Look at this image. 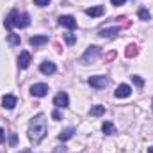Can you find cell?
<instances>
[{
	"label": "cell",
	"instance_id": "5bb4252c",
	"mask_svg": "<svg viewBox=\"0 0 153 153\" xmlns=\"http://www.w3.org/2000/svg\"><path fill=\"white\" fill-rule=\"evenodd\" d=\"M2 105H4L5 109H14V107H16V98H14L13 94H5V96L2 98Z\"/></svg>",
	"mask_w": 153,
	"mask_h": 153
},
{
	"label": "cell",
	"instance_id": "9a60e30c",
	"mask_svg": "<svg viewBox=\"0 0 153 153\" xmlns=\"http://www.w3.org/2000/svg\"><path fill=\"white\" fill-rule=\"evenodd\" d=\"M73 134H75V128H73V126H68V128H64V130L59 134V141H68V139L73 137Z\"/></svg>",
	"mask_w": 153,
	"mask_h": 153
},
{
	"label": "cell",
	"instance_id": "e0dca14e",
	"mask_svg": "<svg viewBox=\"0 0 153 153\" xmlns=\"http://www.w3.org/2000/svg\"><path fill=\"white\" fill-rule=\"evenodd\" d=\"M103 112H105V107H103V105H94V107H91V111H89L91 116H102Z\"/></svg>",
	"mask_w": 153,
	"mask_h": 153
},
{
	"label": "cell",
	"instance_id": "52a82bcc",
	"mask_svg": "<svg viewBox=\"0 0 153 153\" xmlns=\"http://www.w3.org/2000/svg\"><path fill=\"white\" fill-rule=\"evenodd\" d=\"M130 94H132V87H130V85H126V84L117 85V89H116V98H128Z\"/></svg>",
	"mask_w": 153,
	"mask_h": 153
},
{
	"label": "cell",
	"instance_id": "d6986e66",
	"mask_svg": "<svg viewBox=\"0 0 153 153\" xmlns=\"http://www.w3.org/2000/svg\"><path fill=\"white\" fill-rule=\"evenodd\" d=\"M7 41H9V45H13V46H16V45H20V36L18 34H9L7 36Z\"/></svg>",
	"mask_w": 153,
	"mask_h": 153
},
{
	"label": "cell",
	"instance_id": "30bf717a",
	"mask_svg": "<svg viewBox=\"0 0 153 153\" xmlns=\"http://www.w3.org/2000/svg\"><path fill=\"white\" fill-rule=\"evenodd\" d=\"M103 13H105V9H103L102 5H94V7H87V9H85V14L91 16V18H98V16H102Z\"/></svg>",
	"mask_w": 153,
	"mask_h": 153
},
{
	"label": "cell",
	"instance_id": "4dcf8cb0",
	"mask_svg": "<svg viewBox=\"0 0 153 153\" xmlns=\"http://www.w3.org/2000/svg\"><path fill=\"white\" fill-rule=\"evenodd\" d=\"M148 153H153V146L152 148H148Z\"/></svg>",
	"mask_w": 153,
	"mask_h": 153
},
{
	"label": "cell",
	"instance_id": "4fadbf2b",
	"mask_svg": "<svg viewBox=\"0 0 153 153\" xmlns=\"http://www.w3.org/2000/svg\"><path fill=\"white\" fill-rule=\"evenodd\" d=\"M29 43H30V46L38 48V46H41V45L48 43V36H32V38L29 39Z\"/></svg>",
	"mask_w": 153,
	"mask_h": 153
},
{
	"label": "cell",
	"instance_id": "5b68a950",
	"mask_svg": "<svg viewBox=\"0 0 153 153\" xmlns=\"http://www.w3.org/2000/svg\"><path fill=\"white\" fill-rule=\"evenodd\" d=\"M30 94L32 96H38V98H43L48 94V85L46 84H34L30 87Z\"/></svg>",
	"mask_w": 153,
	"mask_h": 153
},
{
	"label": "cell",
	"instance_id": "277c9868",
	"mask_svg": "<svg viewBox=\"0 0 153 153\" xmlns=\"http://www.w3.org/2000/svg\"><path fill=\"white\" fill-rule=\"evenodd\" d=\"M87 82H89V85H91V87H94V89H103V87H107V85H109V78H107V76H102V75L91 76Z\"/></svg>",
	"mask_w": 153,
	"mask_h": 153
},
{
	"label": "cell",
	"instance_id": "4316f807",
	"mask_svg": "<svg viewBox=\"0 0 153 153\" xmlns=\"http://www.w3.org/2000/svg\"><path fill=\"white\" fill-rule=\"evenodd\" d=\"M52 117H53L55 121H61V114H59L57 111H53V112H52Z\"/></svg>",
	"mask_w": 153,
	"mask_h": 153
},
{
	"label": "cell",
	"instance_id": "603a6c76",
	"mask_svg": "<svg viewBox=\"0 0 153 153\" xmlns=\"http://www.w3.org/2000/svg\"><path fill=\"white\" fill-rule=\"evenodd\" d=\"M16 143H18V135H16V134H11V135H9V144H11V146H16Z\"/></svg>",
	"mask_w": 153,
	"mask_h": 153
},
{
	"label": "cell",
	"instance_id": "83f0119b",
	"mask_svg": "<svg viewBox=\"0 0 153 153\" xmlns=\"http://www.w3.org/2000/svg\"><path fill=\"white\" fill-rule=\"evenodd\" d=\"M111 2H112V5H123L126 0H111Z\"/></svg>",
	"mask_w": 153,
	"mask_h": 153
},
{
	"label": "cell",
	"instance_id": "2e32d148",
	"mask_svg": "<svg viewBox=\"0 0 153 153\" xmlns=\"http://www.w3.org/2000/svg\"><path fill=\"white\" fill-rule=\"evenodd\" d=\"M102 130H103V134H107V135H112V134H116V126L111 123V121H105V123L102 125Z\"/></svg>",
	"mask_w": 153,
	"mask_h": 153
},
{
	"label": "cell",
	"instance_id": "8fae6325",
	"mask_svg": "<svg viewBox=\"0 0 153 153\" xmlns=\"http://www.w3.org/2000/svg\"><path fill=\"white\" fill-rule=\"evenodd\" d=\"M29 64H30V53L29 52H22L20 57H18V66L22 70H25V68H29Z\"/></svg>",
	"mask_w": 153,
	"mask_h": 153
},
{
	"label": "cell",
	"instance_id": "8992f818",
	"mask_svg": "<svg viewBox=\"0 0 153 153\" xmlns=\"http://www.w3.org/2000/svg\"><path fill=\"white\" fill-rule=\"evenodd\" d=\"M68 103H70V98H68L66 93H59V94H55V98H53V105H55V107L64 109V107H68Z\"/></svg>",
	"mask_w": 153,
	"mask_h": 153
},
{
	"label": "cell",
	"instance_id": "ba28073f",
	"mask_svg": "<svg viewBox=\"0 0 153 153\" xmlns=\"http://www.w3.org/2000/svg\"><path fill=\"white\" fill-rule=\"evenodd\" d=\"M59 25H62V27H68V29H75L76 27V20L73 16H59Z\"/></svg>",
	"mask_w": 153,
	"mask_h": 153
},
{
	"label": "cell",
	"instance_id": "44dd1931",
	"mask_svg": "<svg viewBox=\"0 0 153 153\" xmlns=\"http://www.w3.org/2000/svg\"><path fill=\"white\" fill-rule=\"evenodd\" d=\"M132 80H134V84H135L137 87H143V85H144V80H143L139 75H134L132 76Z\"/></svg>",
	"mask_w": 153,
	"mask_h": 153
},
{
	"label": "cell",
	"instance_id": "cb8c5ba5",
	"mask_svg": "<svg viewBox=\"0 0 153 153\" xmlns=\"http://www.w3.org/2000/svg\"><path fill=\"white\" fill-rule=\"evenodd\" d=\"M34 4L39 5V7H46V5L50 4V0H34Z\"/></svg>",
	"mask_w": 153,
	"mask_h": 153
},
{
	"label": "cell",
	"instance_id": "ac0fdd59",
	"mask_svg": "<svg viewBox=\"0 0 153 153\" xmlns=\"http://www.w3.org/2000/svg\"><path fill=\"white\" fill-rule=\"evenodd\" d=\"M125 55H126V57H135V55H137V46H135V45H128L126 50H125Z\"/></svg>",
	"mask_w": 153,
	"mask_h": 153
},
{
	"label": "cell",
	"instance_id": "6da1fadb",
	"mask_svg": "<svg viewBox=\"0 0 153 153\" xmlns=\"http://www.w3.org/2000/svg\"><path fill=\"white\" fill-rule=\"evenodd\" d=\"M46 135V117L45 114H38L36 117L30 119V126H29V137L32 143H41Z\"/></svg>",
	"mask_w": 153,
	"mask_h": 153
},
{
	"label": "cell",
	"instance_id": "f546056e",
	"mask_svg": "<svg viewBox=\"0 0 153 153\" xmlns=\"http://www.w3.org/2000/svg\"><path fill=\"white\" fill-rule=\"evenodd\" d=\"M18 153H32V152H30L29 148H25V150H22V152H18Z\"/></svg>",
	"mask_w": 153,
	"mask_h": 153
},
{
	"label": "cell",
	"instance_id": "d4e9b609",
	"mask_svg": "<svg viewBox=\"0 0 153 153\" xmlns=\"http://www.w3.org/2000/svg\"><path fill=\"white\" fill-rule=\"evenodd\" d=\"M68 152V148L66 146H57L55 150H53V153H66Z\"/></svg>",
	"mask_w": 153,
	"mask_h": 153
},
{
	"label": "cell",
	"instance_id": "484cf974",
	"mask_svg": "<svg viewBox=\"0 0 153 153\" xmlns=\"http://www.w3.org/2000/svg\"><path fill=\"white\" fill-rule=\"evenodd\" d=\"M114 57H116V52H109V53L105 55V62H109V61H112Z\"/></svg>",
	"mask_w": 153,
	"mask_h": 153
},
{
	"label": "cell",
	"instance_id": "9c48e42d",
	"mask_svg": "<svg viewBox=\"0 0 153 153\" xmlns=\"http://www.w3.org/2000/svg\"><path fill=\"white\" fill-rule=\"evenodd\" d=\"M116 34H119V27H105V29H100L98 36L102 38H114Z\"/></svg>",
	"mask_w": 153,
	"mask_h": 153
},
{
	"label": "cell",
	"instance_id": "ffe728a7",
	"mask_svg": "<svg viewBox=\"0 0 153 153\" xmlns=\"http://www.w3.org/2000/svg\"><path fill=\"white\" fill-rule=\"evenodd\" d=\"M139 18H141L143 22H148V20L152 18V14H150L146 9H139Z\"/></svg>",
	"mask_w": 153,
	"mask_h": 153
},
{
	"label": "cell",
	"instance_id": "7402d4cb",
	"mask_svg": "<svg viewBox=\"0 0 153 153\" xmlns=\"http://www.w3.org/2000/svg\"><path fill=\"white\" fill-rule=\"evenodd\" d=\"M64 39H66V43H68V45H73V43L76 41V36H73V34H66Z\"/></svg>",
	"mask_w": 153,
	"mask_h": 153
},
{
	"label": "cell",
	"instance_id": "7a4b0ae2",
	"mask_svg": "<svg viewBox=\"0 0 153 153\" xmlns=\"http://www.w3.org/2000/svg\"><path fill=\"white\" fill-rule=\"evenodd\" d=\"M4 25H5V29H13V27H20V29H25V27H29L30 25V16L27 14V13H20V11H11L9 13V16L5 18V22H4Z\"/></svg>",
	"mask_w": 153,
	"mask_h": 153
},
{
	"label": "cell",
	"instance_id": "3957f363",
	"mask_svg": "<svg viewBox=\"0 0 153 153\" xmlns=\"http://www.w3.org/2000/svg\"><path fill=\"white\" fill-rule=\"evenodd\" d=\"M98 55H100V48L98 46H89L80 61H82V64H91V62H94L98 59Z\"/></svg>",
	"mask_w": 153,
	"mask_h": 153
},
{
	"label": "cell",
	"instance_id": "f1b7e54d",
	"mask_svg": "<svg viewBox=\"0 0 153 153\" xmlns=\"http://www.w3.org/2000/svg\"><path fill=\"white\" fill-rule=\"evenodd\" d=\"M5 141V134H4V130L0 128V143H4Z\"/></svg>",
	"mask_w": 153,
	"mask_h": 153
},
{
	"label": "cell",
	"instance_id": "1f68e13d",
	"mask_svg": "<svg viewBox=\"0 0 153 153\" xmlns=\"http://www.w3.org/2000/svg\"><path fill=\"white\" fill-rule=\"evenodd\" d=\"M152 107H153V105H152Z\"/></svg>",
	"mask_w": 153,
	"mask_h": 153
},
{
	"label": "cell",
	"instance_id": "7c38bea8",
	"mask_svg": "<svg viewBox=\"0 0 153 153\" xmlns=\"http://www.w3.org/2000/svg\"><path fill=\"white\" fill-rule=\"evenodd\" d=\"M39 70H41V73H45V75H53L57 68H55V64H53V62L46 61V62H43V64H41V68H39Z\"/></svg>",
	"mask_w": 153,
	"mask_h": 153
}]
</instances>
